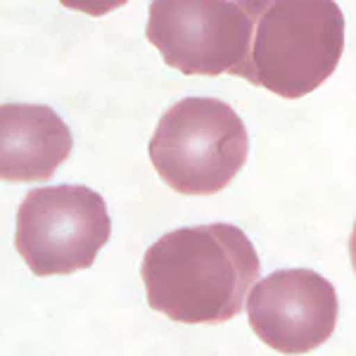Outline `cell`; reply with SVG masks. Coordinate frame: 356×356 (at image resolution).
<instances>
[{
  "instance_id": "obj_3",
  "label": "cell",
  "mask_w": 356,
  "mask_h": 356,
  "mask_svg": "<svg viewBox=\"0 0 356 356\" xmlns=\"http://www.w3.org/2000/svg\"><path fill=\"white\" fill-rule=\"evenodd\" d=\"M150 162L178 195H216L243 171L250 138L240 114L216 97H183L150 138Z\"/></svg>"
},
{
  "instance_id": "obj_7",
  "label": "cell",
  "mask_w": 356,
  "mask_h": 356,
  "mask_svg": "<svg viewBox=\"0 0 356 356\" xmlns=\"http://www.w3.org/2000/svg\"><path fill=\"white\" fill-rule=\"evenodd\" d=\"M72 154V131L48 105L5 102L0 107V176L10 183L53 178Z\"/></svg>"
},
{
  "instance_id": "obj_4",
  "label": "cell",
  "mask_w": 356,
  "mask_h": 356,
  "mask_svg": "<svg viewBox=\"0 0 356 356\" xmlns=\"http://www.w3.org/2000/svg\"><path fill=\"white\" fill-rule=\"evenodd\" d=\"M257 0H152L145 38L186 76H250Z\"/></svg>"
},
{
  "instance_id": "obj_1",
  "label": "cell",
  "mask_w": 356,
  "mask_h": 356,
  "mask_svg": "<svg viewBox=\"0 0 356 356\" xmlns=\"http://www.w3.org/2000/svg\"><path fill=\"white\" fill-rule=\"evenodd\" d=\"M261 264L252 240L233 223L178 228L143 257L147 304L176 323H226L247 307Z\"/></svg>"
},
{
  "instance_id": "obj_9",
  "label": "cell",
  "mask_w": 356,
  "mask_h": 356,
  "mask_svg": "<svg viewBox=\"0 0 356 356\" xmlns=\"http://www.w3.org/2000/svg\"><path fill=\"white\" fill-rule=\"evenodd\" d=\"M349 257H352V266H354V273H356V223L352 228V238H349Z\"/></svg>"
},
{
  "instance_id": "obj_8",
  "label": "cell",
  "mask_w": 356,
  "mask_h": 356,
  "mask_svg": "<svg viewBox=\"0 0 356 356\" xmlns=\"http://www.w3.org/2000/svg\"><path fill=\"white\" fill-rule=\"evenodd\" d=\"M129 0H60V5H65L67 10L74 13H83L90 17H105L114 13V10L124 8Z\"/></svg>"
},
{
  "instance_id": "obj_6",
  "label": "cell",
  "mask_w": 356,
  "mask_h": 356,
  "mask_svg": "<svg viewBox=\"0 0 356 356\" xmlns=\"http://www.w3.org/2000/svg\"><path fill=\"white\" fill-rule=\"evenodd\" d=\"M337 292L312 268H283L257 280L247 297L254 335L280 354H307L335 332Z\"/></svg>"
},
{
  "instance_id": "obj_2",
  "label": "cell",
  "mask_w": 356,
  "mask_h": 356,
  "mask_svg": "<svg viewBox=\"0 0 356 356\" xmlns=\"http://www.w3.org/2000/svg\"><path fill=\"white\" fill-rule=\"evenodd\" d=\"M344 53V15L335 0H257L252 86L300 100L321 88Z\"/></svg>"
},
{
  "instance_id": "obj_5",
  "label": "cell",
  "mask_w": 356,
  "mask_h": 356,
  "mask_svg": "<svg viewBox=\"0 0 356 356\" xmlns=\"http://www.w3.org/2000/svg\"><path fill=\"white\" fill-rule=\"evenodd\" d=\"M110 233V211L100 193L86 186H48L22 200L15 247L33 275H72L93 266Z\"/></svg>"
}]
</instances>
